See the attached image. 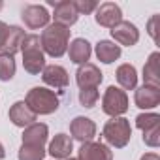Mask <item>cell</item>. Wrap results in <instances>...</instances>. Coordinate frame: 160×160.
Returning a JSON list of instances; mask_svg holds the SVG:
<instances>
[{
  "label": "cell",
  "mask_w": 160,
  "mask_h": 160,
  "mask_svg": "<svg viewBox=\"0 0 160 160\" xmlns=\"http://www.w3.org/2000/svg\"><path fill=\"white\" fill-rule=\"evenodd\" d=\"M70 28L57 25V23H49L40 36V43L45 55L53 57V58H60L66 55L68 45H70Z\"/></svg>",
  "instance_id": "6da1fadb"
},
{
  "label": "cell",
  "mask_w": 160,
  "mask_h": 160,
  "mask_svg": "<svg viewBox=\"0 0 160 160\" xmlns=\"http://www.w3.org/2000/svg\"><path fill=\"white\" fill-rule=\"evenodd\" d=\"M23 53V68L30 75H40L45 68V53L40 43L38 34H27L21 45Z\"/></svg>",
  "instance_id": "7a4b0ae2"
},
{
  "label": "cell",
  "mask_w": 160,
  "mask_h": 160,
  "mask_svg": "<svg viewBox=\"0 0 160 160\" xmlns=\"http://www.w3.org/2000/svg\"><path fill=\"white\" fill-rule=\"evenodd\" d=\"M25 102L36 115H51L60 106L58 94H55V91H51L47 87H32L27 92Z\"/></svg>",
  "instance_id": "3957f363"
},
{
  "label": "cell",
  "mask_w": 160,
  "mask_h": 160,
  "mask_svg": "<svg viewBox=\"0 0 160 160\" xmlns=\"http://www.w3.org/2000/svg\"><path fill=\"white\" fill-rule=\"evenodd\" d=\"M102 136H104L108 147L124 149L130 143V138H132L130 121L124 119V117H113V119L106 121V124L102 128Z\"/></svg>",
  "instance_id": "277c9868"
},
{
  "label": "cell",
  "mask_w": 160,
  "mask_h": 160,
  "mask_svg": "<svg viewBox=\"0 0 160 160\" xmlns=\"http://www.w3.org/2000/svg\"><path fill=\"white\" fill-rule=\"evenodd\" d=\"M128 94L115 85H109L102 96V111L108 117H122L128 111Z\"/></svg>",
  "instance_id": "5b68a950"
},
{
  "label": "cell",
  "mask_w": 160,
  "mask_h": 160,
  "mask_svg": "<svg viewBox=\"0 0 160 160\" xmlns=\"http://www.w3.org/2000/svg\"><path fill=\"white\" fill-rule=\"evenodd\" d=\"M49 6H53V23L57 25H62L66 28H70L72 25L77 23L79 19V13L73 6L72 0H49Z\"/></svg>",
  "instance_id": "8992f818"
},
{
  "label": "cell",
  "mask_w": 160,
  "mask_h": 160,
  "mask_svg": "<svg viewBox=\"0 0 160 160\" xmlns=\"http://www.w3.org/2000/svg\"><path fill=\"white\" fill-rule=\"evenodd\" d=\"M104 81V73L102 70L92 64V62H87V64H81L75 72V83L79 89H98V85Z\"/></svg>",
  "instance_id": "52a82bcc"
},
{
  "label": "cell",
  "mask_w": 160,
  "mask_h": 160,
  "mask_svg": "<svg viewBox=\"0 0 160 160\" xmlns=\"http://www.w3.org/2000/svg\"><path fill=\"white\" fill-rule=\"evenodd\" d=\"M109 32H111V38L115 40V43L121 47V45H126V47H132V45H136L138 42H139V28L134 25V23H130V21H121V23H117L113 28H109Z\"/></svg>",
  "instance_id": "ba28073f"
},
{
  "label": "cell",
  "mask_w": 160,
  "mask_h": 160,
  "mask_svg": "<svg viewBox=\"0 0 160 160\" xmlns=\"http://www.w3.org/2000/svg\"><path fill=\"white\" fill-rule=\"evenodd\" d=\"M77 160H113V151L104 141H85L77 151Z\"/></svg>",
  "instance_id": "9c48e42d"
},
{
  "label": "cell",
  "mask_w": 160,
  "mask_h": 160,
  "mask_svg": "<svg viewBox=\"0 0 160 160\" xmlns=\"http://www.w3.org/2000/svg\"><path fill=\"white\" fill-rule=\"evenodd\" d=\"M23 17V23L30 28V30H40V28H45L51 21V13L47 12L45 6H40V4H30L23 10L21 13Z\"/></svg>",
  "instance_id": "30bf717a"
},
{
  "label": "cell",
  "mask_w": 160,
  "mask_h": 160,
  "mask_svg": "<svg viewBox=\"0 0 160 160\" xmlns=\"http://www.w3.org/2000/svg\"><path fill=\"white\" fill-rule=\"evenodd\" d=\"M96 122L89 117H83V115H79V117H73L72 122H70V138L72 139H77V141H92V138L96 136Z\"/></svg>",
  "instance_id": "8fae6325"
},
{
  "label": "cell",
  "mask_w": 160,
  "mask_h": 160,
  "mask_svg": "<svg viewBox=\"0 0 160 160\" xmlns=\"http://www.w3.org/2000/svg\"><path fill=\"white\" fill-rule=\"evenodd\" d=\"M94 19L100 27L113 28L117 23L122 21V10L115 2H104V4H98V8L94 12Z\"/></svg>",
  "instance_id": "7c38bea8"
},
{
  "label": "cell",
  "mask_w": 160,
  "mask_h": 160,
  "mask_svg": "<svg viewBox=\"0 0 160 160\" xmlns=\"http://www.w3.org/2000/svg\"><path fill=\"white\" fill-rule=\"evenodd\" d=\"M42 79L43 83L51 89H57V91H64L68 85H70V75L66 72V68H62L60 64H45L43 72H42Z\"/></svg>",
  "instance_id": "4fadbf2b"
},
{
  "label": "cell",
  "mask_w": 160,
  "mask_h": 160,
  "mask_svg": "<svg viewBox=\"0 0 160 160\" xmlns=\"http://www.w3.org/2000/svg\"><path fill=\"white\" fill-rule=\"evenodd\" d=\"M8 117H10V121H12L15 126H19V128H27V126H30V124L38 122V115H36V113L27 106V102H25V100L15 102V104L10 108Z\"/></svg>",
  "instance_id": "5bb4252c"
},
{
  "label": "cell",
  "mask_w": 160,
  "mask_h": 160,
  "mask_svg": "<svg viewBox=\"0 0 160 160\" xmlns=\"http://www.w3.org/2000/svg\"><path fill=\"white\" fill-rule=\"evenodd\" d=\"M68 57L73 64L81 66V64H87L91 60V55H92V45L89 43V40L85 38H75L70 42L68 45Z\"/></svg>",
  "instance_id": "9a60e30c"
},
{
  "label": "cell",
  "mask_w": 160,
  "mask_h": 160,
  "mask_svg": "<svg viewBox=\"0 0 160 160\" xmlns=\"http://www.w3.org/2000/svg\"><path fill=\"white\" fill-rule=\"evenodd\" d=\"M73 151V139L68 134H57L47 147V152L53 156V160H66L72 156Z\"/></svg>",
  "instance_id": "2e32d148"
},
{
  "label": "cell",
  "mask_w": 160,
  "mask_h": 160,
  "mask_svg": "<svg viewBox=\"0 0 160 160\" xmlns=\"http://www.w3.org/2000/svg\"><path fill=\"white\" fill-rule=\"evenodd\" d=\"M134 104L139 108V109H154L158 104H160V89H152V87H138L134 91Z\"/></svg>",
  "instance_id": "e0dca14e"
},
{
  "label": "cell",
  "mask_w": 160,
  "mask_h": 160,
  "mask_svg": "<svg viewBox=\"0 0 160 160\" xmlns=\"http://www.w3.org/2000/svg\"><path fill=\"white\" fill-rule=\"evenodd\" d=\"M23 143L25 145H36V147H45L49 139V128L43 122H34L27 128H23Z\"/></svg>",
  "instance_id": "ac0fdd59"
},
{
  "label": "cell",
  "mask_w": 160,
  "mask_h": 160,
  "mask_svg": "<svg viewBox=\"0 0 160 160\" xmlns=\"http://www.w3.org/2000/svg\"><path fill=\"white\" fill-rule=\"evenodd\" d=\"M158 60H160V53H158V51L151 53L149 58L145 60V66H143V85H145V87L160 89V70H158Z\"/></svg>",
  "instance_id": "d6986e66"
},
{
  "label": "cell",
  "mask_w": 160,
  "mask_h": 160,
  "mask_svg": "<svg viewBox=\"0 0 160 160\" xmlns=\"http://www.w3.org/2000/svg\"><path fill=\"white\" fill-rule=\"evenodd\" d=\"M115 77H117V83L121 85V89L126 92V91H136L138 89V70L134 64H121L115 72Z\"/></svg>",
  "instance_id": "ffe728a7"
},
{
  "label": "cell",
  "mask_w": 160,
  "mask_h": 160,
  "mask_svg": "<svg viewBox=\"0 0 160 160\" xmlns=\"http://www.w3.org/2000/svg\"><path fill=\"white\" fill-rule=\"evenodd\" d=\"M94 53H96V58L102 64H111V62L121 58L122 49L115 42H111V40H100L96 43V47H94Z\"/></svg>",
  "instance_id": "44dd1931"
},
{
  "label": "cell",
  "mask_w": 160,
  "mask_h": 160,
  "mask_svg": "<svg viewBox=\"0 0 160 160\" xmlns=\"http://www.w3.org/2000/svg\"><path fill=\"white\" fill-rule=\"evenodd\" d=\"M25 36H27V34H25V30H23L21 27H17V25H10L8 34H6V42H4V45H2V49H0V51L15 57V53L21 51V45H23Z\"/></svg>",
  "instance_id": "7402d4cb"
},
{
  "label": "cell",
  "mask_w": 160,
  "mask_h": 160,
  "mask_svg": "<svg viewBox=\"0 0 160 160\" xmlns=\"http://www.w3.org/2000/svg\"><path fill=\"white\" fill-rule=\"evenodd\" d=\"M17 72L15 57L0 51V81H12Z\"/></svg>",
  "instance_id": "603a6c76"
},
{
  "label": "cell",
  "mask_w": 160,
  "mask_h": 160,
  "mask_svg": "<svg viewBox=\"0 0 160 160\" xmlns=\"http://www.w3.org/2000/svg\"><path fill=\"white\" fill-rule=\"evenodd\" d=\"M45 147H36V145H25L21 143L17 158L19 160H43L45 158Z\"/></svg>",
  "instance_id": "cb8c5ba5"
},
{
  "label": "cell",
  "mask_w": 160,
  "mask_h": 160,
  "mask_svg": "<svg viewBox=\"0 0 160 160\" xmlns=\"http://www.w3.org/2000/svg\"><path fill=\"white\" fill-rule=\"evenodd\" d=\"M160 124V115L158 113H152V111H145V113H139L136 117V126L143 132V130H149L152 126Z\"/></svg>",
  "instance_id": "d4e9b609"
},
{
  "label": "cell",
  "mask_w": 160,
  "mask_h": 160,
  "mask_svg": "<svg viewBox=\"0 0 160 160\" xmlns=\"http://www.w3.org/2000/svg\"><path fill=\"white\" fill-rule=\"evenodd\" d=\"M98 100H100L98 89H83V91H79V104H81L83 108H87V109H92Z\"/></svg>",
  "instance_id": "484cf974"
},
{
  "label": "cell",
  "mask_w": 160,
  "mask_h": 160,
  "mask_svg": "<svg viewBox=\"0 0 160 160\" xmlns=\"http://www.w3.org/2000/svg\"><path fill=\"white\" fill-rule=\"evenodd\" d=\"M143 143L152 149L160 147V124H156L149 130H143Z\"/></svg>",
  "instance_id": "4316f807"
},
{
  "label": "cell",
  "mask_w": 160,
  "mask_h": 160,
  "mask_svg": "<svg viewBox=\"0 0 160 160\" xmlns=\"http://www.w3.org/2000/svg\"><path fill=\"white\" fill-rule=\"evenodd\" d=\"M75 10L79 15H89V13H94L96 8H98V2L96 0H72Z\"/></svg>",
  "instance_id": "83f0119b"
},
{
  "label": "cell",
  "mask_w": 160,
  "mask_h": 160,
  "mask_svg": "<svg viewBox=\"0 0 160 160\" xmlns=\"http://www.w3.org/2000/svg\"><path fill=\"white\" fill-rule=\"evenodd\" d=\"M156 23H158V15H152V17L149 19V23H147V32H149V36L152 38L154 43L158 42V36H156Z\"/></svg>",
  "instance_id": "f1b7e54d"
},
{
  "label": "cell",
  "mask_w": 160,
  "mask_h": 160,
  "mask_svg": "<svg viewBox=\"0 0 160 160\" xmlns=\"http://www.w3.org/2000/svg\"><path fill=\"white\" fill-rule=\"evenodd\" d=\"M8 28H10V25H6L4 21H0V49H2V45H4V42H6Z\"/></svg>",
  "instance_id": "f546056e"
},
{
  "label": "cell",
  "mask_w": 160,
  "mask_h": 160,
  "mask_svg": "<svg viewBox=\"0 0 160 160\" xmlns=\"http://www.w3.org/2000/svg\"><path fill=\"white\" fill-rule=\"evenodd\" d=\"M139 160H160V156L156 152H145V154H141Z\"/></svg>",
  "instance_id": "4dcf8cb0"
},
{
  "label": "cell",
  "mask_w": 160,
  "mask_h": 160,
  "mask_svg": "<svg viewBox=\"0 0 160 160\" xmlns=\"http://www.w3.org/2000/svg\"><path fill=\"white\" fill-rule=\"evenodd\" d=\"M4 158H6V149H4L2 141H0V160H4Z\"/></svg>",
  "instance_id": "1f68e13d"
},
{
  "label": "cell",
  "mask_w": 160,
  "mask_h": 160,
  "mask_svg": "<svg viewBox=\"0 0 160 160\" xmlns=\"http://www.w3.org/2000/svg\"><path fill=\"white\" fill-rule=\"evenodd\" d=\"M2 8H4V2H2V0H0V12H2Z\"/></svg>",
  "instance_id": "d6a6232c"
},
{
  "label": "cell",
  "mask_w": 160,
  "mask_h": 160,
  "mask_svg": "<svg viewBox=\"0 0 160 160\" xmlns=\"http://www.w3.org/2000/svg\"><path fill=\"white\" fill-rule=\"evenodd\" d=\"M66 160H77V158H72V156H70V158H66Z\"/></svg>",
  "instance_id": "836d02e7"
}]
</instances>
